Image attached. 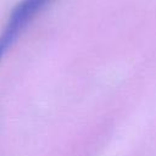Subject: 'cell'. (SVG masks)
Masks as SVG:
<instances>
[{"mask_svg": "<svg viewBox=\"0 0 156 156\" xmlns=\"http://www.w3.org/2000/svg\"><path fill=\"white\" fill-rule=\"evenodd\" d=\"M50 0H22L12 10L0 34V62L22 30Z\"/></svg>", "mask_w": 156, "mask_h": 156, "instance_id": "1", "label": "cell"}]
</instances>
